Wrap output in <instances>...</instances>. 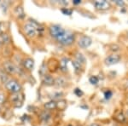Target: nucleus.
Wrapping results in <instances>:
<instances>
[{
    "instance_id": "34",
    "label": "nucleus",
    "mask_w": 128,
    "mask_h": 126,
    "mask_svg": "<svg viewBox=\"0 0 128 126\" xmlns=\"http://www.w3.org/2000/svg\"><path fill=\"white\" fill-rule=\"evenodd\" d=\"M113 126H116V125H113Z\"/></svg>"
},
{
    "instance_id": "8",
    "label": "nucleus",
    "mask_w": 128,
    "mask_h": 126,
    "mask_svg": "<svg viewBox=\"0 0 128 126\" xmlns=\"http://www.w3.org/2000/svg\"><path fill=\"white\" fill-rule=\"evenodd\" d=\"M94 6L96 8L98 9H101V10H105L108 9L109 7H110V4L108 3L107 1H96L94 3Z\"/></svg>"
},
{
    "instance_id": "29",
    "label": "nucleus",
    "mask_w": 128,
    "mask_h": 126,
    "mask_svg": "<svg viewBox=\"0 0 128 126\" xmlns=\"http://www.w3.org/2000/svg\"><path fill=\"white\" fill-rule=\"evenodd\" d=\"M88 126H101V125H98V124H96V123H93V124H90V125H89Z\"/></svg>"
},
{
    "instance_id": "6",
    "label": "nucleus",
    "mask_w": 128,
    "mask_h": 126,
    "mask_svg": "<svg viewBox=\"0 0 128 126\" xmlns=\"http://www.w3.org/2000/svg\"><path fill=\"white\" fill-rule=\"evenodd\" d=\"M120 61V55H117V54H113L111 55H108L106 59H105L104 62L106 65L111 66V65H114V64L118 63Z\"/></svg>"
},
{
    "instance_id": "5",
    "label": "nucleus",
    "mask_w": 128,
    "mask_h": 126,
    "mask_svg": "<svg viewBox=\"0 0 128 126\" xmlns=\"http://www.w3.org/2000/svg\"><path fill=\"white\" fill-rule=\"evenodd\" d=\"M92 44V39L89 36H82L80 37L79 41H78V45L81 49H86L90 46Z\"/></svg>"
},
{
    "instance_id": "14",
    "label": "nucleus",
    "mask_w": 128,
    "mask_h": 126,
    "mask_svg": "<svg viewBox=\"0 0 128 126\" xmlns=\"http://www.w3.org/2000/svg\"><path fill=\"white\" fill-rule=\"evenodd\" d=\"M72 64H73V67L74 68V71H75L76 73H79L82 69V64L80 63L79 61H77L76 60L72 61Z\"/></svg>"
},
{
    "instance_id": "2",
    "label": "nucleus",
    "mask_w": 128,
    "mask_h": 126,
    "mask_svg": "<svg viewBox=\"0 0 128 126\" xmlns=\"http://www.w3.org/2000/svg\"><path fill=\"white\" fill-rule=\"evenodd\" d=\"M57 41L62 45L69 46V45H71L74 42V34L72 33L71 32L66 31L62 36H61L57 39Z\"/></svg>"
},
{
    "instance_id": "15",
    "label": "nucleus",
    "mask_w": 128,
    "mask_h": 126,
    "mask_svg": "<svg viewBox=\"0 0 128 126\" xmlns=\"http://www.w3.org/2000/svg\"><path fill=\"white\" fill-rule=\"evenodd\" d=\"M66 84H67V82H66V80L62 78H57L55 80V85L57 86V87H63V86L66 85Z\"/></svg>"
},
{
    "instance_id": "33",
    "label": "nucleus",
    "mask_w": 128,
    "mask_h": 126,
    "mask_svg": "<svg viewBox=\"0 0 128 126\" xmlns=\"http://www.w3.org/2000/svg\"><path fill=\"white\" fill-rule=\"evenodd\" d=\"M127 37H128V32H127Z\"/></svg>"
},
{
    "instance_id": "1",
    "label": "nucleus",
    "mask_w": 128,
    "mask_h": 126,
    "mask_svg": "<svg viewBox=\"0 0 128 126\" xmlns=\"http://www.w3.org/2000/svg\"><path fill=\"white\" fill-rule=\"evenodd\" d=\"M32 21L34 22H28V23H26L23 26V30L25 33L29 38H34L38 34V30H40L38 24L35 20H32Z\"/></svg>"
},
{
    "instance_id": "4",
    "label": "nucleus",
    "mask_w": 128,
    "mask_h": 126,
    "mask_svg": "<svg viewBox=\"0 0 128 126\" xmlns=\"http://www.w3.org/2000/svg\"><path fill=\"white\" fill-rule=\"evenodd\" d=\"M49 32H50V36L57 40L60 37L62 36L64 34L66 30H64L61 26H59V25H51L49 27Z\"/></svg>"
},
{
    "instance_id": "31",
    "label": "nucleus",
    "mask_w": 128,
    "mask_h": 126,
    "mask_svg": "<svg viewBox=\"0 0 128 126\" xmlns=\"http://www.w3.org/2000/svg\"><path fill=\"white\" fill-rule=\"evenodd\" d=\"M3 44V43H2V41H1V39H0V47H1V45Z\"/></svg>"
},
{
    "instance_id": "21",
    "label": "nucleus",
    "mask_w": 128,
    "mask_h": 126,
    "mask_svg": "<svg viewBox=\"0 0 128 126\" xmlns=\"http://www.w3.org/2000/svg\"><path fill=\"white\" fill-rule=\"evenodd\" d=\"M89 81L92 84H98L99 82V78L96 76H92L89 79Z\"/></svg>"
},
{
    "instance_id": "18",
    "label": "nucleus",
    "mask_w": 128,
    "mask_h": 126,
    "mask_svg": "<svg viewBox=\"0 0 128 126\" xmlns=\"http://www.w3.org/2000/svg\"><path fill=\"white\" fill-rule=\"evenodd\" d=\"M75 58H76V61H79V62L81 63V64H84V62H86V58H84V56L83 55H82L81 53L78 52L77 54H76Z\"/></svg>"
},
{
    "instance_id": "20",
    "label": "nucleus",
    "mask_w": 128,
    "mask_h": 126,
    "mask_svg": "<svg viewBox=\"0 0 128 126\" xmlns=\"http://www.w3.org/2000/svg\"><path fill=\"white\" fill-rule=\"evenodd\" d=\"M50 113H46V112H44V113H41V119H42L44 122H47L49 120V119H50Z\"/></svg>"
},
{
    "instance_id": "10",
    "label": "nucleus",
    "mask_w": 128,
    "mask_h": 126,
    "mask_svg": "<svg viewBox=\"0 0 128 126\" xmlns=\"http://www.w3.org/2000/svg\"><path fill=\"white\" fill-rule=\"evenodd\" d=\"M43 83L47 86H50L53 85L55 84V79L52 78V76L49 75V74H45L43 78Z\"/></svg>"
},
{
    "instance_id": "12",
    "label": "nucleus",
    "mask_w": 128,
    "mask_h": 126,
    "mask_svg": "<svg viewBox=\"0 0 128 126\" xmlns=\"http://www.w3.org/2000/svg\"><path fill=\"white\" fill-rule=\"evenodd\" d=\"M11 101L15 103H22L23 101V96L20 93H16V94H12L11 96Z\"/></svg>"
},
{
    "instance_id": "3",
    "label": "nucleus",
    "mask_w": 128,
    "mask_h": 126,
    "mask_svg": "<svg viewBox=\"0 0 128 126\" xmlns=\"http://www.w3.org/2000/svg\"><path fill=\"white\" fill-rule=\"evenodd\" d=\"M6 90L11 94H16V93H20V90H22V86L16 80H9L5 84Z\"/></svg>"
},
{
    "instance_id": "23",
    "label": "nucleus",
    "mask_w": 128,
    "mask_h": 126,
    "mask_svg": "<svg viewBox=\"0 0 128 126\" xmlns=\"http://www.w3.org/2000/svg\"><path fill=\"white\" fill-rule=\"evenodd\" d=\"M74 94H75L76 96H81L82 95H83V92H82L80 89L77 88V89H75V90H74Z\"/></svg>"
},
{
    "instance_id": "9",
    "label": "nucleus",
    "mask_w": 128,
    "mask_h": 126,
    "mask_svg": "<svg viewBox=\"0 0 128 126\" xmlns=\"http://www.w3.org/2000/svg\"><path fill=\"white\" fill-rule=\"evenodd\" d=\"M23 66L28 71H32L34 67V61L32 58H26L23 61Z\"/></svg>"
},
{
    "instance_id": "30",
    "label": "nucleus",
    "mask_w": 128,
    "mask_h": 126,
    "mask_svg": "<svg viewBox=\"0 0 128 126\" xmlns=\"http://www.w3.org/2000/svg\"><path fill=\"white\" fill-rule=\"evenodd\" d=\"M60 3H62V4H65V5H68V2H66V1H60Z\"/></svg>"
},
{
    "instance_id": "19",
    "label": "nucleus",
    "mask_w": 128,
    "mask_h": 126,
    "mask_svg": "<svg viewBox=\"0 0 128 126\" xmlns=\"http://www.w3.org/2000/svg\"><path fill=\"white\" fill-rule=\"evenodd\" d=\"M115 119H116L119 122H120V123H125V122L126 121V117L121 113H119V114H117L116 117H115Z\"/></svg>"
},
{
    "instance_id": "17",
    "label": "nucleus",
    "mask_w": 128,
    "mask_h": 126,
    "mask_svg": "<svg viewBox=\"0 0 128 126\" xmlns=\"http://www.w3.org/2000/svg\"><path fill=\"white\" fill-rule=\"evenodd\" d=\"M0 39H1L3 44H9L10 43V37L7 33H2L0 35Z\"/></svg>"
},
{
    "instance_id": "28",
    "label": "nucleus",
    "mask_w": 128,
    "mask_h": 126,
    "mask_svg": "<svg viewBox=\"0 0 128 126\" xmlns=\"http://www.w3.org/2000/svg\"><path fill=\"white\" fill-rule=\"evenodd\" d=\"M3 26V23H1V22H0V35H1L2 33H4V32H3V28H2V27H3V26Z\"/></svg>"
},
{
    "instance_id": "7",
    "label": "nucleus",
    "mask_w": 128,
    "mask_h": 126,
    "mask_svg": "<svg viewBox=\"0 0 128 126\" xmlns=\"http://www.w3.org/2000/svg\"><path fill=\"white\" fill-rule=\"evenodd\" d=\"M4 70L7 73H9L10 74L16 73V70H17L16 67L11 61H6V62L4 63Z\"/></svg>"
},
{
    "instance_id": "27",
    "label": "nucleus",
    "mask_w": 128,
    "mask_h": 126,
    "mask_svg": "<svg viewBox=\"0 0 128 126\" xmlns=\"http://www.w3.org/2000/svg\"><path fill=\"white\" fill-rule=\"evenodd\" d=\"M80 3H81V1H80V0H74V1H73V3H74V4H75V5L80 4Z\"/></svg>"
},
{
    "instance_id": "24",
    "label": "nucleus",
    "mask_w": 128,
    "mask_h": 126,
    "mask_svg": "<svg viewBox=\"0 0 128 126\" xmlns=\"http://www.w3.org/2000/svg\"><path fill=\"white\" fill-rule=\"evenodd\" d=\"M111 96H112V92L110 90H108V91L105 92V98L106 99H109Z\"/></svg>"
},
{
    "instance_id": "11",
    "label": "nucleus",
    "mask_w": 128,
    "mask_h": 126,
    "mask_svg": "<svg viewBox=\"0 0 128 126\" xmlns=\"http://www.w3.org/2000/svg\"><path fill=\"white\" fill-rule=\"evenodd\" d=\"M68 61H69L68 59L64 57L60 61V69L63 73H66L68 71Z\"/></svg>"
},
{
    "instance_id": "25",
    "label": "nucleus",
    "mask_w": 128,
    "mask_h": 126,
    "mask_svg": "<svg viewBox=\"0 0 128 126\" xmlns=\"http://www.w3.org/2000/svg\"><path fill=\"white\" fill-rule=\"evenodd\" d=\"M114 3H116V4H118L119 6H120V7L125 6V3H124L123 1H120V0H116V1H114Z\"/></svg>"
},
{
    "instance_id": "26",
    "label": "nucleus",
    "mask_w": 128,
    "mask_h": 126,
    "mask_svg": "<svg viewBox=\"0 0 128 126\" xmlns=\"http://www.w3.org/2000/svg\"><path fill=\"white\" fill-rule=\"evenodd\" d=\"M4 102V95L0 92V104H3Z\"/></svg>"
},
{
    "instance_id": "32",
    "label": "nucleus",
    "mask_w": 128,
    "mask_h": 126,
    "mask_svg": "<svg viewBox=\"0 0 128 126\" xmlns=\"http://www.w3.org/2000/svg\"><path fill=\"white\" fill-rule=\"evenodd\" d=\"M68 126H72V125H68Z\"/></svg>"
},
{
    "instance_id": "13",
    "label": "nucleus",
    "mask_w": 128,
    "mask_h": 126,
    "mask_svg": "<svg viewBox=\"0 0 128 126\" xmlns=\"http://www.w3.org/2000/svg\"><path fill=\"white\" fill-rule=\"evenodd\" d=\"M44 108L46 109V110H53V109L56 108L57 107V103L55 102V101H50V102L44 103Z\"/></svg>"
},
{
    "instance_id": "22",
    "label": "nucleus",
    "mask_w": 128,
    "mask_h": 126,
    "mask_svg": "<svg viewBox=\"0 0 128 126\" xmlns=\"http://www.w3.org/2000/svg\"><path fill=\"white\" fill-rule=\"evenodd\" d=\"M61 11L62 12L64 15H71L72 12H73L71 9H67V8H63V9H62Z\"/></svg>"
},
{
    "instance_id": "16",
    "label": "nucleus",
    "mask_w": 128,
    "mask_h": 126,
    "mask_svg": "<svg viewBox=\"0 0 128 126\" xmlns=\"http://www.w3.org/2000/svg\"><path fill=\"white\" fill-rule=\"evenodd\" d=\"M15 13H16V15L18 16V17L20 18V19H22V18L25 17V14H24L23 9H22V7H20V6H18V7L16 8V10H15Z\"/></svg>"
}]
</instances>
